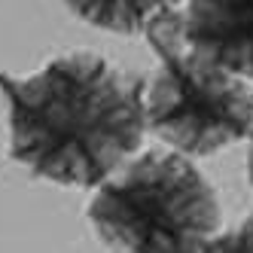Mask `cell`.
Returning <instances> with one entry per match:
<instances>
[{"instance_id": "cell-3", "label": "cell", "mask_w": 253, "mask_h": 253, "mask_svg": "<svg viewBox=\"0 0 253 253\" xmlns=\"http://www.w3.org/2000/svg\"><path fill=\"white\" fill-rule=\"evenodd\" d=\"M143 37L156 52L147 83V131L186 156H213L253 131L250 80L211 61L186 43L183 9L153 15Z\"/></svg>"}, {"instance_id": "cell-7", "label": "cell", "mask_w": 253, "mask_h": 253, "mask_svg": "<svg viewBox=\"0 0 253 253\" xmlns=\"http://www.w3.org/2000/svg\"><path fill=\"white\" fill-rule=\"evenodd\" d=\"M250 150H247V180H250V189H253V131H250Z\"/></svg>"}, {"instance_id": "cell-1", "label": "cell", "mask_w": 253, "mask_h": 253, "mask_svg": "<svg viewBox=\"0 0 253 253\" xmlns=\"http://www.w3.org/2000/svg\"><path fill=\"white\" fill-rule=\"evenodd\" d=\"M0 92L9 159L37 180L95 189L147 137V80L88 49L52 58L31 77L0 74Z\"/></svg>"}, {"instance_id": "cell-6", "label": "cell", "mask_w": 253, "mask_h": 253, "mask_svg": "<svg viewBox=\"0 0 253 253\" xmlns=\"http://www.w3.org/2000/svg\"><path fill=\"white\" fill-rule=\"evenodd\" d=\"M205 250H220V253H253V213H247L244 220L229 229V232H216L208 241Z\"/></svg>"}, {"instance_id": "cell-4", "label": "cell", "mask_w": 253, "mask_h": 253, "mask_svg": "<svg viewBox=\"0 0 253 253\" xmlns=\"http://www.w3.org/2000/svg\"><path fill=\"white\" fill-rule=\"evenodd\" d=\"M186 43L253 83V0H186Z\"/></svg>"}, {"instance_id": "cell-5", "label": "cell", "mask_w": 253, "mask_h": 253, "mask_svg": "<svg viewBox=\"0 0 253 253\" xmlns=\"http://www.w3.org/2000/svg\"><path fill=\"white\" fill-rule=\"evenodd\" d=\"M67 9L83 22L110 34H143L153 15L180 6L183 0H64Z\"/></svg>"}, {"instance_id": "cell-2", "label": "cell", "mask_w": 253, "mask_h": 253, "mask_svg": "<svg viewBox=\"0 0 253 253\" xmlns=\"http://www.w3.org/2000/svg\"><path fill=\"white\" fill-rule=\"evenodd\" d=\"M88 223L110 250H205L223 226L216 189L180 150L134 153L88 202Z\"/></svg>"}]
</instances>
